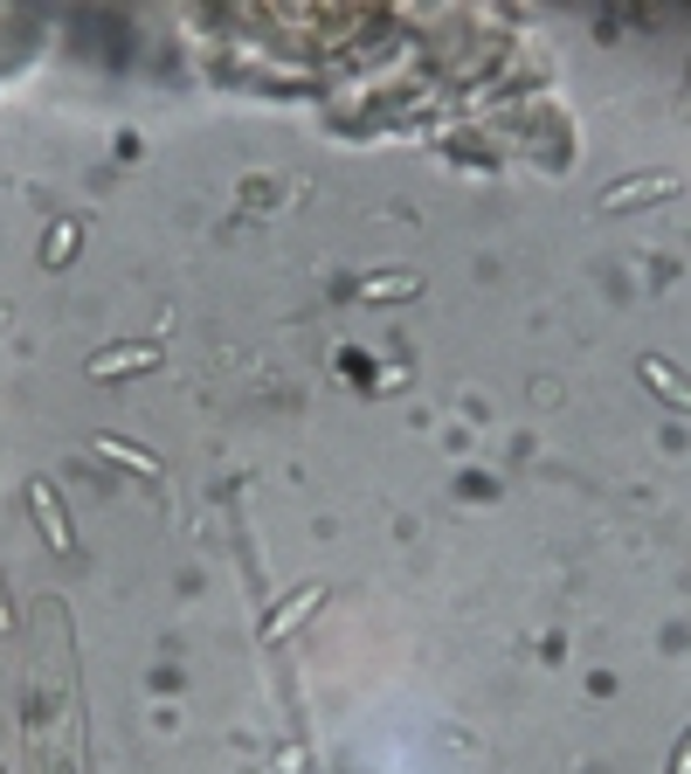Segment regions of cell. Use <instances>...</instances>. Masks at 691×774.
<instances>
[{
    "instance_id": "6da1fadb",
    "label": "cell",
    "mask_w": 691,
    "mask_h": 774,
    "mask_svg": "<svg viewBox=\"0 0 691 774\" xmlns=\"http://www.w3.org/2000/svg\"><path fill=\"white\" fill-rule=\"evenodd\" d=\"M319 601H325V581H305V588H297L291 601H277V609H270V622H264V636H284L291 622H305V609H319Z\"/></svg>"
},
{
    "instance_id": "7a4b0ae2",
    "label": "cell",
    "mask_w": 691,
    "mask_h": 774,
    "mask_svg": "<svg viewBox=\"0 0 691 774\" xmlns=\"http://www.w3.org/2000/svg\"><path fill=\"white\" fill-rule=\"evenodd\" d=\"M670 194V174H650V180H629V187H609L602 207H637V201H664Z\"/></svg>"
},
{
    "instance_id": "3957f363",
    "label": "cell",
    "mask_w": 691,
    "mask_h": 774,
    "mask_svg": "<svg viewBox=\"0 0 691 774\" xmlns=\"http://www.w3.org/2000/svg\"><path fill=\"white\" fill-rule=\"evenodd\" d=\"M159 360V346H125V353H98L90 360V373H118V367H153Z\"/></svg>"
},
{
    "instance_id": "277c9868",
    "label": "cell",
    "mask_w": 691,
    "mask_h": 774,
    "mask_svg": "<svg viewBox=\"0 0 691 774\" xmlns=\"http://www.w3.org/2000/svg\"><path fill=\"white\" fill-rule=\"evenodd\" d=\"M28 498H35V512H42V525H49V546H69V525L55 519V498H49V484H35Z\"/></svg>"
},
{
    "instance_id": "5b68a950",
    "label": "cell",
    "mask_w": 691,
    "mask_h": 774,
    "mask_svg": "<svg viewBox=\"0 0 691 774\" xmlns=\"http://www.w3.org/2000/svg\"><path fill=\"white\" fill-rule=\"evenodd\" d=\"M643 373H650V381L664 388V402H678V408H691V388H684V381H670V367H664V360H643Z\"/></svg>"
},
{
    "instance_id": "8992f818",
    "label": "cell",
    "mask_w": 691,
    "mask_h": 774,
    "mask_svg": "<svg viewBox=\"0 0 691 774\" xmlns=\"http://www.w3.org/2000/svg\"><path fill=\"white\" fill-rule=\"evenodd\" d=\"M98 449H104V457H125V464H139L145 478H159V457H145V449H132V443H118V436H104Z\"/></svg>"
},
{
    "instance_id": "52a82bcc",
    "label": "cell",
    "mask_w": 691,
    "mask_h": 774,
    "mask_svg": "<svg viewBox=\"0 0 691 774\" xmlns=\"http://www.w3.org/2000/svg\"><path fill=\"white\" fill-rule=\"evenodd\" d=\"M0 630H14V601H8V588H0Z\"/></svg>"
},
{
    "instance_id": "ba28073f",
    "label": "cell",
    "mask_w": 691,
    "mask_h": 774,
    "mask_svg": "<svg viewBox=\"0 0 691 774\" xmlns=\"http://www.w3.org/2000/svg\"><path fill=\"white\" fill-rule=\"evenodd\" d=\"M670 774H691V740L678 747V761H670Z\"/></svg>"
}]
</instances>
